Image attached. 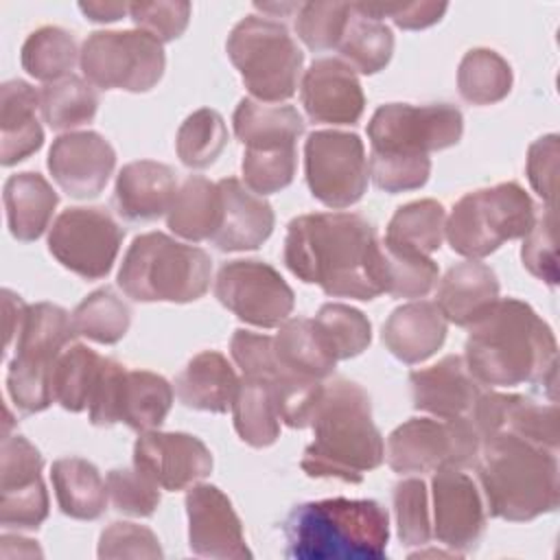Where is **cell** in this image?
Segmentation results:
<instances>
[{"label":"cell","mask_w":560,"mask_h":560,"mask_svg":"<svg viewBox=\"0 0 560 560\" xmlns=\"http://www.w3.org/2000/svg\"><path fill=\"white\" fill-rule=\"evenodd\" d=\"M228 144V127L217 109L192 112L177 129V158L188 168H206L217 162Z\"/></svg>","instance_id":"bcb514c9"},{"label":"cell","mask_w":560,"mask_h":560,"mask_svg":"<svg viewBox=\"0 0 560 560\" xmlns=\"http://www.w3.org/2000/svg\"><path fill=\"white\" fill-rule=\"evenodd\" d=\"M396 534L405 547H422L431 540V514L427 486L418 477L402 479L394 486Z\"/></svg>","instance_id":"c3c4849f"},{"label":"cell","mask_w":560,"mask_h":560,"mask_svg":"<svg viewBox=\"0 0 560 560\" xmlns=\"http://www.w3.org/2000/svg\"><path fill=\"white\" fill-rule=\"evenodd\" d=\"M481 440L492 435H516L558 453V405L536 402L523 394L481 392L468 416Z\"/></svg>","instance_id":"ffe728a7"},{"label":"cell","mask_w":560,"mask_h":560,"mask_svg":"<svg viewBox=\"0 0 560 560\" xmlns=\"http://www.w3.org/2000/svg\"><path fill=\"white\" fill-rule=\"evenodd\" d=\"M230 354L234 363L241 368L243 376L262 378L267 383L278 381L284 372L276 350H273V337L252 332L245 328H236L230 339Z\"/></svg>","instance_id":"816d5d0a"},{"label":"cell","mask_w":560,"mask_h":560,"mask_svg":"<svg viewBox=\"0 0 560 560\" xmlns=\"http://www.w3.org/2000/svg\"><path fill=\"white\" fill-rule=\"evenodd\" d=\"M122 236V228L105 208H66L48 230V252L68 271L98 280L112 271Z\"/></svg>","instance_id":"9a60e30c"},{"label":"cell","mask_w":560,"mask_h":560,"mask_svg":"<svg viewBox=\"0 0 560 560\" xmlns=\"http://www.w3.org/2000/svg\"><path fill=\"white\" fill-rule=\"evenodd\" d=\"M481 438L468 416L409 418L398 424L385 444V459L398 475H422L440 468L475 466Z\"/></svg>","instance_id":"30bf717a"},{"label":"cell","mask_w":560,"mask_h":560,"mask_svg":"<svg viewBox=\"0 0 560 560\" xmlns=\"http://www.w3.org/2000/svg\"><path fill=\"white\" fill-rule=\"evenodd\" d=\"M2 201L11 236L22 243H31L50 225L59 197L44 175L24 171L4 182Z\"/></svg>","instance_id":"4dcf8cb0"},{"label":"cell","mask_w":560,"mask_h":560,"mask_svg":"<svg viewBox=\"0 0 560 560\" xmlns=\"http://www.w3.org/2000/svg\"><path fill=\"white\" fill-rule=\"evenodd\" d=\"M83 77L101 90L149 92L166 66L162 42L144 31H94L81 46Z\"/></svg>","instance_id":"8fae6325"},{"label":"cell","mask_w":560,"mask_h":560,"mask_svg":"<svg viewBox=\"0 0 560 560\" xmlns=\"http://www.w3.org/2000/svg\"><path fill=\"white\" fill-rule=\"evenodd\" d=\"M311 429L313 442L300 462L308 477L361 483L365 472L385 459V442L372 420L370 394L354 381L324 383Z\"/></svg>","instance_id":"3957f363"},{"label":"cell","mask_w":560,"mask_h":560,"mask_svg":"<svg viewBox=\"0 0 560 560\" xmlns=\"http://www.w3.org/2000/svg\"><path fill=\"white\" fill-rule=\"evenodd\" d=\"M50 479L59 510L77 521H96L107 508V483L98 468L83 457L52 462Z\"/></svg>","instance_id":"836d02e7"},{"label":"cell","mask_w":560,"mask_h":560,"mask_svg":"<svg viewBox=\"0 0 560 560\" xmlns=\"http://www.w3.org/2000/svg\"><path fill=\"white\" fill-rule=\"evenodd\" d=\"M223 214L221 190L203 175H190L177 186L173 203L166 212L168 230L177 236L199 243L210 241L219 230Z\"/></svg>","instance_id":"d6a6232c"},{"label":"cell","mask_w":560,"mask_h":560,"mask_svg":"<svg viewBox=\"0 0 560 560\" xmlns=\"http://www.w3.org/2000/svg\"><path fill=\"white\" fill-rule=\"evenodd\" d=\"M98 109V92L77 74L46 83L39 92V112L44 122L55 131H70L94 120Z\"/></svg>","instance_id":"ab89813d"},{"label":"cell","mask_w":560,"mask_h":560,"mask_svg":"<svg viewBox=\"0 0 560 560\" xmlns=\"http://www.w3.org/2000/svg\"><path fill=\"white\" fill-rule=\"evenodd\" d=\"M448 326L435 302L416 300L392 311L385 319L381 339L385 348L402 363H422L433 357L444 339Z\"/></svg>","instance_id":"4316f807"},{"label":"cell","mask_w":560,"mask_h":560,"mask_svg":"<svg viewBox=\"0 0 560 560\" xmlns=\"http://www.w3.org/2000/svg\"><path fill=\"white\" fill-rule=\"evenodd\" d=\"M440 269L427 254L378 241V280L392 298H424L438 282Z\"/></svg>","instance_id":"74e56055"},{"label":"cell","mask_w":560,"mask_h":560,"mask_svg":"<svg viewBox=\"0 0 560 560\" xmlns=\"http://www.w3.org/2000/svg\"><path fill=\"white\" fill-rule=\"evenodd\" d=\"M74 337L72 315L66 308L50 302L28 306L7 372V392L22 413H37L55 402L52 368Z\"/></svg>","instance_id":"9c48e42d"},{"label":"cell","mask_w":560,"mask_h":560,"mask_svg":"<svg viewBox=\"0 0 560 560\" xmlns=\"http://www.w3.org/2000/svg\"><path fill=\"white\" fill-rule=\"evenodd\" d=\"M298 168V151L295 147L282 149H245L243 153V182L245 186L265 197L271 192H280L287 188Z\"/></svg>","instance_id":"7dc6e473"},{"label":"cell","mask_w":560,"mask_h":560,"mask_svg":"<svg viewBox=\"0 0 560 560\" xmlns=\"http://www.w3.org/2000/svg\"><path fill=\"white\" fill-rule=\"evenodd\" d=\"M433 521L438 542L453 553L472 551L486 529V510L475 481L462 468H440L431 479Z\"/></svg>","instance_id":"d6986e66"},{"label":"cell","mask_w":560,"mask_h":560,"mask_svg":"<svg viewBox=\"0 0 560 560\" xmlns=\"http://www.w3.org/2000/svg\"><path fill=\"white\" fill-rule=\"evenodd\" d=\"M536 223L532 197L516 184L503 182L466 192L451 210L444 236L451 249L470 260L497 252L505 241L523 238Z\"/></svg>","instance_id":"52a82bcc"},{"label":"cell","mask_w":560,"mask_h":560,"mask_svg":"<svg viewBox=\"0 0 560 560\" xmlns=\"http://www.w3.org/2000/svg\"><path fill=\"white\" fill-rule=\"evenodd\" d=\"M300 96L306 116L324 125L359 122L365 96L357 72L341 59H315L302 77Z\"/></svg>","instance_id":"603a6c76"},{"label":"cell","mask_w":560,"mask_h":560,"mask_svg":"<svg viewBox=\"0 0 560 560\" xmlns=\"http://www.w3.org/2000/svg\"><path fill=\"white\" fill-rule=\"evenodd\" d=\"M210 278V254L164 232L136 236L118 269V287L133 302L188 304L206 295Z\"/></svg>","instance_id":"8992f818"},{"label":"cell","mask_w":560,"mask_h":560,"mask_svg":"<svg viewBox=\"0 0 560 560\" xmlns=\"http://www.w3.org/2000/svg\"><path fill=\"white\" fill-rule=\"evenodd\" d=\"M44 457L24 435H4L0 446V523L37 529L48 518V492L42 481Z\"/></svg>","instance_id":"e0dca14e"},{"label":"cell","mask_w":560,"mask_h":560,"mask_svg":"<svg viewBox=\"0 0 560 560\" xmlns=\"http://www.w3.org/2000/svg\"><path fill=\"white\" fill-rule=\"evenodd\" d=\"M129 15L133 24L153 35L155 39L173 42L177 39L190 20V4L188 2H131Z\"/></svg>","instance_id":"9f6ffc18"},{"label":"cell","mask_w":560,"mask_h":560,"mask_svg":"<svg viewBox=\"0 0 560 560\" xmlns=\"http://www.w3.org/2000/svg\"><path fill=\"white\" fill-rule=\"evenodd\" d=\"M39 92L11 79L0 88V164L13 166L33 155L44 144V129L37 120Z\"/></svg>","instance_id":"f1b7e54d"},{"label":"cell","mask_w":560,"mask_h":560,"mask_svg":"<svg viewBox=\"0 0 560 560\" xmlns=\"http://www.w3.org/2000/svg\"><path fill=\"white\" fill-rule=\"evenodd\" d=\"M2 311H4V348L9 350L13 339L22 330L24 317L28 313V304H24V300L11 289H2Z\"/></svg>","instance_id":"91938a15"},{"label":"cell","mask_w":560,"mask_h":560,"mask_svg":"<svg viewBox=\"0 0 560 560\" xmlns=\"http://www.w3.org/2000/svg\"><path fill=\"white\" fill-rule=\"evenodd\" d=\"M459 96L470 105H492L512 90V68L492 48L468 50L457 68Z\"/></svg>","instance_id":"60d3db41"},{"label":"cell","mask_w":560,"mask_h":560,"mask_svg":"<svg viewBox=\"0 0 560 560\" xmlns=\"http://www.w3.org/2000/svg\"><path fill=\"white\" fill-rule=\"evenodd\" d=\"M214 298L238 319L276 328L289 319L295 295L276 267L256 258L223 262L214 278Z\"/></svg>","instance_id":"2e32d148"},{"label":"cell","mask_w":560,"mask_h":560,"mask_svg":"<svg viewBox=\"0 0 560 560\" xmlns=\"http://www.w3.org/2000/svg\"><path fill=\"white\" fill-rule=\"evenodd\" d=\"M287 556L295 560H381L389 514L374 499H322L295 505L282 523Z\"/></svg>","instance_id":"5b68a950"},{"label":"cell","mask_w":560,"mask_h":560,"mask_svg":"<svg viewBox=\"0 0 560 560\" xmlns=\"http://www.w3.org/2000/svg\"><path fill=\"white\" fill-rule=\"evenodd\" d=\"M523 267L536 276L538 280L556 287L558 267H556V212L547 208V212L536 219L534 228L523 236L521 247Z\"/></svg>","instance_id":"db71d44e"},{"label":"cell","mask_w":560,"mask_h":560,"mask_svg":"<svg viewBox=\"0 0 560 560\" xmlns=\"http://www.w3.org/2000/svg\"><path fill=\"white\" fill-rule=\"evenodd\" d=\"M241 378L230 361L217 350L195 354L175 378V394L188 409L225 413L232 409Z\"/></svg>","instance_id":"f546056e"},{"label":"cell","mask_w":560,"mask_h":560,"mask_svg":"<svg viewBox=\"0 0 560 560\" xmlns=\"http://www.w3.org/2000/svg\"><path fill=\"white\" fill-rule=\"evenodd\" d=\"M232 125L245 149L295 147L304 133V118L293 105H267L254 98L238 101Z\"/></svg>","instance_id":"1f68e13d"},{"label":"cell","mask_w":560,"mask_h":560,"mask_svg":"<svg viewBox=\"0 0 560 560\" xmlns=\"http://www.w3.org/2000/svg\"><path fill=\"white\" fill-rule=\"evenodd\" d=\"M225 50L256 101L280 103L295 94L304 52L282 22L245 15L230 31Z\"/></svg>","instance_id":"ba28073f"},{"label":"cell","mask_w":560,"mask_h":560,"mask_svg":"<svg viewBox=\"0 0 560 560\" xmlns=\"http://www.w3.org/2000/svg\"><path fill=\"white\" fill-rule=\"evenodd\" d=\"M158 536L136 523L116 521L101 532L98 558H162Z\"/></svg>","instance_id":"11a10c76"},{"label":"cell","mask_w":560,"mask_h":560,"mask_svg":"<svg viewBox=\"0 0 560 560\" xmlns=\"http://www.w3.org/2000/svg\"><path fill=\"white\" fill-rule=\"evenodd\" d=\"M223 201L219 230L210 238L221 252H245L260 247L273 232L276 217L271 203L252 192L241 179L225 177L217 182Z\"/></svg>","instance_id":"d4e9b609"},{"label":"cell","mask_w":560,"mask_h":560,"mask_svg":"<svg viewBox=\"0 0 560 560\" xmlns=\"http://www.w3.org/2000/svg\"><path fill=\"white\" fill-rule=\"evenodd\" d=\"M105 357L83 343H70L52 368V398L66 411L79 413L90 407L101 378Z\"/></svg>","instance_id":"f35d334b"},{"label":"cell","mask_w":560,"mask_h":560,"mask_svg":"<svg viewBox=\"0 0 560 560\" xmlns=\"http://www.w3.org/2000/svg\"><path fill=\"white\" fill-rule=\"evenodd\" d=\"M72 324L79 337L112 346L127 335L131 311L109 287H105L79 302L72 313Z\"/></svg>","instance_id":"f6af8a7d"},{"label":"cell","mask_w":560,"mask_h":560,"mask_svg":"<svg viewBox=\"0 0 560 560\" xmlns=\"http://www.w3.org/2000/svg\"><path fill=\"white\" fill-rule=\"evenodd\" d=\"M188 547L195 556L217 560L252 558L243 525L232 501L212 483L190 486L186 492Z\"/></svg>","instance_id":"44dd1931"},{"label":"cell","mask_w":560,"mask_h":560,"mask_svg":"<svg viewBox=\"0 0 560 560\" xmlns=\"http://www.w3.org/2000/svg\"><path fill=\"white\" fill-rule=\"evenodd\" d=\"M348 13V2H304L295 15V33L311 50L337 48Z\"/></svg>","instance_id":"681fc988"},{"label":"cell","mask_w":560,"mask_h":560,"mask_svg":"<svg viewBox=\"0 0 560 560\" xmlns=\"http://www.w3.org/2000/svg\"><path fill=\"white\" fill-rule=\"evenodd\" d=\"M304 175L311 195L332 210L354 206L368 188V158L357 133L319 129L304 142Z\"/></svg>","instance_id":"5bb4252c"},{"label":"cell","mask_w":560,"mask_h":560,"mask_svg":"<svg viewBox=\"0 0 560 560\" xmlns=\"http://www.w3.org/2000/svg\"><path fill=\"white\" fill-rule=\"evenodd\" d=\"M464 116L451 103L381 105L368 122L370 153L394 158H429L462 140Z\"/></svg>","instance_id":"7c38bea8"},{"label":"cell","mask_w":560,"mask_h":560,"mask_svg":"<svg viewBox=\"0 0 560 560\" xmlns=\"http://www.w3.org/2000/svg\"><path fill=\"white\" fill-rule=\"evenodd\" d=\"M79 52L72 33L61 26H42L22 44L20 61L33 79L52 83L72 74L70 70L77 63Z\"/></svg>","instance_id":"b9f144b4"},{"label":"cell","mask_w":560,"mask_h":560,"mask_svg":"<svg viewBox=\"0 0 560 560\" xmlns=\"http://www.w3.org/2000/svg\"><path fill=\"white\" fill-rule=\"evenodd\" d=\"M341 61L361 74L381 72L394 55V33L383 22L350 4L348 22L337 44Z\"/></svg>","instance_id":"e575fe53"},{"label":"cell","mask_w":560,"mask_h":560,"mask_svg":"<svg viewBox=\"0 0 560 560\" xmlns=\"http://www.w3.org/2000/svg\"><path fill=\"white\" fill-rule=\"evenodd\" d=\"M273 350L280 365L293 374L324 381L335 372V357L319 339L313 319L289 317L273 337Z\"/></svg>","instance_id":"d590c367"},{"label":"cell","mask_w":560,"mask_h":560,"mask_svg":"<svg viewBox=\"0 0 560 560\" xmlns=\"http://www.w3.org/2000/svg\"><path fill=\"white\" fill-rule=\"evenodd\" d=\"M46 164L63 192L92 199L105 190L116 166V151L96 131H68L52 142Z\"/></svg>","instance_id":"7402d4cb"},{"label":"cell","mask_w":560,"mask_h":560,"mask_svg":"<svg viewBox=\"0 0 560 560\" xmlns=\"http://www.w3.org/2000/svg\"><path fill=\"white\" fill-rule=\"evenodd\" d=\"M232 418L238 438L254 448L271 446L280 438V416L273 392L262 378H241L232 400Z\"/></svg>","instance_id":"8d00e7d4"},{"label":"cell","mask_w":560,"mask_h":560,"mask_svg":"<svg viewBox=\"0 0 560 560\" xmlns=\"http://www.w3.org/2000/svg\"><path fill=\"white\" fill-rule=\"evenodd\" d=\"M490 516L527 523L560 503L556 451L503 433L481 440L475 462Z\"/></svg>","instance_id":"277c9868"},{"label":"cell","mask_w":560,"mask_h":560,"mask_svg":"<svg viewBox=\"0 0 560 560\" xmlns=\"http://www.w3.org/2000/svg\"><path fill=\"white\" fill-rule=\"evenodd\" d=\"M177 192V177L168 164L136 160L120 168L114 188L118 214L127 221H155L168 212Z\"/></svg>","instance_id":"484cf974"},{"label":"cell","mask_w":560,"mask_h":560,"mask_svg":"<svg viewBox=\"0 0 560 560\" xmlns=\"http://www.w3.org/2000/svg\"><path fill=\"white\" fill-rule=\"evenodd\" d=\"M133 466L162 490L177 492L212 472V453L197 435L153 429L138 435Z\"/></svg>","instance_id":"ac0fdd59"},{"label":"cell","mask_w":560,"mask_h":560,"mask_svg":"<svg viewBox=\"0 0 560 560\" xmlns=\"http://www.w3.org/2000/svg\"><path fill=\"white\" fill-rule=\"evenodd\" d=\"M464 361L481 385H540L556 400L558 343L551 326L523 300H497L468 326Z\"/></svg>","instance_id":"7a4b0ae2"},{"label":"cell","mask_w":560,"mask_h":560,"mask_svg":"<svg viewBox=\"0 0 560 560\" xmlns=\"http://www.w3.org/2000/svg\"><path fill=\"white\" fill-rule=\"evenodd\" d=\"M173 407V385L149 370H127L105 357L101 378L90 400L88 413L94 427L116 422L144 433L160 429Z\"/></svg>","instance_id":"4fadbf2b"},{"label":"cell","mask_w":560,"mask_h":560,"mask_svg":"<svg viewBox=\"0 0 560 560\" xmlns=\"http://www.w3.org/2000/svg\"><path fill=\"white\" fill-rule=\"evenodd\" d=\"M368 171L376 188L389 195H396V192L422 188L431 175V160L429 158L407 160V158L370 153Z\"/></svg>","instance_id":"f5cc1de1"},{"label":"cell","mask_w":560,"mask_h":560,"mask_svg":"<svg viewBox=\"0 0 560 560\" xmlns=\"http://www.w3.org/2000/svg\"><path fill=\"white\" fill-rule=\"evenodd\" d=\"M313 324L326 350L335 357V361L359 357L363 350H368L372 341L370 319L350 304H341V302L324 304L317 311Z\"/></svg>","instance_id":"ee69618b"},{"label":"cell","mask_w":560,"mask_h":560,"mask_svg":"<svg viewBox=\"0 0 560 560\" xmlns=\"http://www.w3.org/2000/svg\"><path fill=\"white\" fill-rule=\"evenodd\" d=\"M499 300V280L490 265L464 260L453 265L440 280L435 304L455 326L475 324Z\"/></svg>","instance_id":"83f0119b"},{"label":"cell","mask_w":560,"mask_h":560,"mask_svg":"<svg viewBox=\"0 0 560 560\" xmlns=\"http://www.w3.org/2000/svg\"><path fill=\"white\" fill-rule=\"evenodd\" d=\"M444 206L435 199H418L400 206L394 212L383 238L429 256L431 252L440 249L444 238Z\"/></svg>","instance_id":"7bdbcfd3"},{"label":"cell","mask_w":560,"mask_h":560,"mask_svg":"<svg viewBox=\"0 0 560 560\" xmlns=\"http://www.w3.org/2000/svg\"><path fill=\"white\" fill-rule=\"evenodd\" d=\"M114 510L129 516H151L160 505V486L133 468H112L105 477Z\"/></svg>","instance_id":"f907efd6"},{"label":"cell","mask_w":560,"mask_h":560,"mask_svg":"<svg viewBox=\"0 0 560 560\" xmlns=\"http://www.w3.org/2000/svg\"><path fill=\"white\" fill-rule=\"evenodd\" d=\"M558 136L549 133L529 144L527 151V179L532 188L538 192L549 208H553L556 199V175H558Z\"/></svg>","instance_id":"680465c9"},{"label":"cell","mask_w":560,"mask_h":560,"mask_svg":"<svg viewBox=\"0 0 560 560\" xmlns=\"http://www.w3.org/2000/svg\"><path fill=\"white\" fill-rule=\"evenodd\" d=\"M79 9L92 22H116L129 13V4L125 2H79Z\"/></svg>","instance_id":"94428289"},{"label":"cell","mask_w":560,"mask_h":560,"mask_svg":"<svg viewBox=\"0 0 560 560\" xmlns=\"http://www.w3.org/2000/svg\"><path fill=\"white\" fill-rule=\"evenodd\" d=\"M357 7L376 20L389 18L398 28L405 31L433 26L448 9L446 2H357Z\"/></svg>","instance_id":"6f0895ef"},{"label":"cell","mask_w":560,"mask_h":560,"mask_svg":"<svg viewBox=\"0 0 560 560\" xmlns=\"http://www.w3.org/2000/svg\"><path fill=\"white\" fill-rule=\"evenodd\" d=\"M409 385L413 407L438 418L470 416L481 394V383L475 381L459 354H446L429 368L413 370Z\"/></svg>","instance_id":"cb8c5ba5"},{"label":"cell","mask_w":560,"mask_h":560,"mask_svg":"<svg viewBox=\"0 0 560 560\" xmlns=\"http://www.w3.org/2000/svg\"><path fill=\"white\" fill-rule=\"evenodd\" d=\"M378 236L357 212H311L295 217L284 236V265L306 284L326 295L374 300L378 280Z\"/></svg>","instance_id":"6da1fadb"}]
</instances>
